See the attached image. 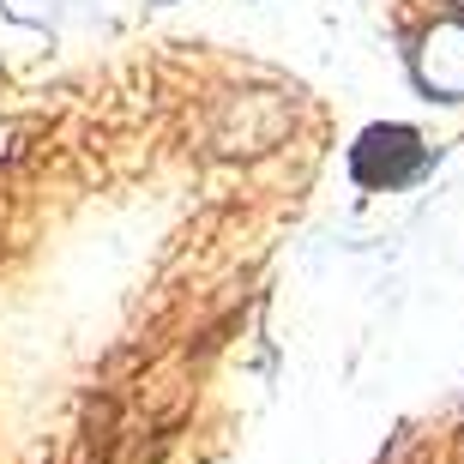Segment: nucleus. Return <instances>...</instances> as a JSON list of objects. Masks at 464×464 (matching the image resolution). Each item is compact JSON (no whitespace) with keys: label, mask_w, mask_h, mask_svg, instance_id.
<instances>
[{"label":"nucleus","mask_w":464,"mask_h":464,"mask_svg":"<svg viewBox=\"0 0 464 464\" xmlns=\"http://www.w3.org/2000/svg\"><path fill=\"white\" fill-rule=\"evenodd\" d=\"M429 163H434V151L411 127H368L356 139V151H350V175L362 188H411Z\"/></svg>","instance_id":"1"},{"label":"nucleus","mask_w":464,"mask_h":464,"mask_svg":"<svg viewBox=\"0 0 464 464\" xmlns=\"http://www.w3.org/2000/svg\"><path fill=\"white\" fill-rule=\"evenodd\" d=\"M163 6H169V0H163Z\"/></svg>","instance_id":"4"},{"label":"nucleus","mask_w":464,"mask_h":464,"mask_svg":"<svg viewBox=\"0 0 464 464\" xmlns=\"http://www.w3.org/2000/svg\"><path fill=\"white\" fill-rule=\"evenodd\" d=\"M411 67H416V85L440 97V103H464V18H440L429 31L416 36L411 49Z\"/></svg>","instance_id":"2"},{"label":"nucleus","mask_w":464,"mask_h":464,"mask_svg":"<svg viewBox=\"0 0 464 464\" xmlns=\"http://www.w3.org/2000/svg\"><path fill=\"white\" fill-rule=\"evenodd\" d=\"M452 6H459V13H464V0H452Z\"/></svg>","instance_id":"3"}]
</instances>
